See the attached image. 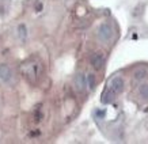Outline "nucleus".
Listing matches in <instances>:
<instances>
[{
	"label": "nucleus",
	"mask_w": 148,
	"mask_h": 144,
	"mask_svg": "<svg viewBox=\"0 0 148 144\" xmlns=\"http://www.w3.org/2000/svg\"><path fill=\"white\" fill-rule=\"evenodd\" d=\"M21 71H22V75L26 77V80L32 84H36L38 79H40L41 75V64L34 61V60H27L22 64L21 67Z\"/></svg>",
	"instance_id": "f257e3e1"
},
{
	"label": "nucleus",
	"mask_w": 148,
	"mask_h": 144,
	"mask_svg": "<svg viewBox=\"0 0 148 144\" xmlns=\"http://www.w3.org/2000/svg\"><path fill=\"white\" fill-rule=\"evenodd\" d=\"M113 37V27L109 23H102L98 29V38L102 42H108Z\"/></svg>",
	"instance_id": "f03ea898"
},
{
	"label": "nucleus",
	"mask_w": 148,
	"mask_h": 144,
	"mask_svg": "<svg viewBox=\"0 0 148 144\" xmlns=\"http://www.w3.org/2000/svg\"><path fill=\"white\" fill-rule=\"evenodd\" d=\"M109 88L114 93V94H121L122 91H124V80H122L120 76L114 77L110 80L109 83Z\"/></svg>",
	"instance_id": "7ed1b4c3"
},
{
	"label": "nucleus",
	"mask_w": 148,
	"mask_h": 144,
	"mask_svg": "<svg viewBox=\"0 0 148 144\" xmlns=\"http://www.w3.org/2000/svg\"><path fill=\"white\" fill-rule=\"evenodd\" d=\"M11 77H12L11 68H10L7 64H1V65H0V79L4 82V83H10V82H11Z\"/></svg>",
	"instance_id": "20e7f679"
},
{
	"label": "nucleus",
	"mask_w": 148,
	"mask_h": 144,
	"mask_svg": "<svg viewBox=\"0 0 148 144\" xmlns=\"http://www.w3.org/2000/svg\"><path fill=\"white\" fill-rule=\"evenodd\" d=\"M86 86H87V82H86L84 73H77L75 76V88L82 93V91H84Z\"/></svg>",
	"instance_id": "39448f33"
},
{
	"label": "nucleus",
	"mask_w": 148,
	"mask_h": 144,
	"mask_svg": "<svg viewBox=\"0 0 148 144\" xmlns=\"http://www.w3.org/2000/svg\"><path fill=\"white\" fill-rule=\"evenodd\" d=\"M114 93H113L110 88H105V91L102 93V97H101V102L105 105H108V104H112L113 102V99H114Z\"/></svg>",
	"instance_id": "423d86ee"
},
{
	"label": "nucleus",
	"mask_w": 148,
	"mask_h": 144,
	"mask_svg": "<svg viewBox=\"0 0 148 144\" xmlns=\"http://www.w3.org/2000/svg\"><path fill=\"white\" fill-rule=\"evenodd\" d=\"M103 56L99 53H95L92 57H91V64H92V67L95 68V69H101V68L103 67Z\"/></svg>",
	"instance_id": "0eeeda50"
},
{
	"label": "nucleus",
	"mask_w": 148,
	"mask_h": 144,
	"mask_svg": "<svg viewBox=\"0 0 148 144\" xmlns=\"http://www.w3.org/2000/svg\"><path fill=\"white\" fill-rule=\"evenodd\" d=\"M139 93L140 95L143 97V98L148 99V83H144V84H141L139 87Z\"/></svg>",
	"instance_id": "6e6552de"
},
{
	"label": "nucleus",
	"mask_w": 148,
	"mask_h": 144,
	"mask_svg": "<svg viewBox=\"0 0 148 144\" xmlns=\"http://www.w3.org/2000/svg\"><path fill=\"white\" fill-rule=\"evenodd\" d=\"M145 75H147V69H144V68H137L135 71V79H137V80L143 79Z\"/></svg>",
	"instance_id": "1a4fd4ad"
},
{
	"label": "nucleus",
	"mask_w": 148,
	"mask_h": 144,
	"mask_svg": "<svg viewBox=\"0 0 148 144\" xmlns=\"http://www.w3.org/2000/svg\"><path fill=\"white\" fill-rule=\"evenodd\" d=\"M86 82H87V86H88V88H90V90H94V88H95V76L92 75V73H90V75L87 76Z\"/></svg>",
	"instance_id": "9d476101"
},
{
	"label": "nucleus",
	"mask_w": 148,
	"mask_h": 144,
	"mask_svg": "<svg viewBox=\"0 0 148 144\" xmlns=\"http://www.w3.org/2000/svg\"><path fill=\"white\" fill-rule=\"evenodd\" d=\"M18 33H19V37H21V40H26L27 32H26V26H25V25H19Z\"/></svg>",
	"instance_id": "9b49d317"
}]
</instances>
